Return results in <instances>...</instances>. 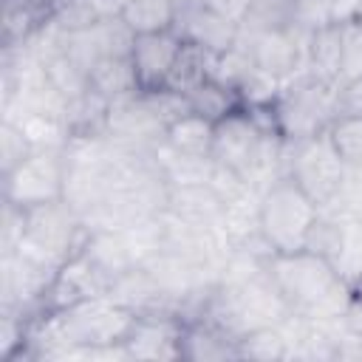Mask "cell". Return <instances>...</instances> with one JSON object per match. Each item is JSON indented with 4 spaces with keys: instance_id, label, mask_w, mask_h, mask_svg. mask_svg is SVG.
I'll return each mask as SVG.
<instances>
[{
    "instance_id": "cell-1",
    "label": "cell",
    "mask_w": 362,
    "mask_h": 362,
    "mask_svg": "<svg viewBox=\"0 0 362 362\" xmlns=\"http://www.w3.org/2000/svg\"><path fill=\"white\" fill-rule=\"evenodd\" d=\"M269 277L291 314L314 322L342 320L354 303L351 286L317 252L300 249L269 257Z\"/></svg>"
},
{
    "instance_id": "cell-2",
    "label": "cell",
    "mask_w": 362,
    "mask_h": 362,
    "mask_svg": "<svg viewBox=\"0 0 362 362\" xmlns=\"http://www.w3.org/2000/svg\"><path fill=\"white\" fill-rule=\"evenodd\" d=\"M272 116L277 136L291 144L325 133L339 116V85L300 74L283 82V90L272 105Z\"/></svg>"
},
{
    "instance_id": "cell-3",
    "label": "cell",
    "mask_w": 362,
    "mask_h": 362,
    "mask_svg": "<svg viewBox=\"0 0 362 362\" xmlns=\"http://www.w3.org/2000/svg\"><path fill=\"white\" fill-rule=\"evenodd\" d=\"M320 218V206L300 189L291 175L272 181L260 195V235L274 255L305 249L308 232Z\"/></svg>"
},
{
    "instance_id": "cell-4",
    "label": "cell",
    "mask_w": 362,
    "mask_h": 362,
    "mask_svg": "<svg viewBox=\"0 0 362 362\" xmlns=\"http://www.w3.org/2000/svg\"><path fill=\"white\" fill-rule=\"evenodd\" d=\"M85 223L79 218V212L65 201H51V204H40L25 209V229H23V240L17 246V252L59 269L85 240Z\"/></svg>"
},
{
    "instance_id": "cell-5",
    "label": "cell",
    "mask_w": 362,
    "mask_h": 362,
    "mask_svg": "<svg viewBox=\"0 0 362 362\" xmlns=\"http://www.w3.org/2000/svg\"><path fill=\"white\" fill-rule=\"evenodd\" d=\"M348 170L351 167L342 161L328 130L294 144L288 141V175L320 209L339 198L348 181Z\"/></svg>"
},
{
    "instance_id": "cell-6",
    "label": "cell",
    "mask_w": 362,
    "mask_h": 362,
    "mask_svg": "<svg viewBox=\"0 0 362 362\" xmlns=\"http://www.w3.org/2000/svg\"><path fill=\"white\" fill-rule=\"evenodd\" d=\"M65 150H34L3 178V204L31 209L65 195Z\"/></svg>"
},
{
    "instance_id": "cell-7",
    "label": "cell",
    "mask_w": 362,
    "mask_h": 362,
    "mask_svg": "<svg viewBox=\"0 0 362 362\" xmlns=\"http://www.w3.org/2000/svg\"><path fill=\"white\" fill-rule=\"evenodd\" d=\"M308 31L300 28H272V31H240L238 45L246 48L252 62L277 76L280 82H288L300 74H305V51H308Z\"/></svg>"
},
{
    "instance_id": "cell-8",
    "label": "cell",
    "mask_w": 362,
    "mask_h": 362,
    "mask_svg": "<svg viewBox=\"0 0 362 362\" xmlns=\"http://www.w3.org/2000/svg\"><path fill=\"white\" fill-rule=\"evenodd\" d=\"M107 139H113L122 147L130 150H153L158 141H164L167 119L158 110V102L153 93H133L119 102H110L107 110Z\"/></svg>"
},
{
    "instance_id": "cell-9",
    "label": "cell",
    "mask_w": 362,
    "mask_h": 362,
    "mask_svg": "<svg viewBox=\"0 0 362 362\" xmlns=\"http://www.w3.org/2000/svg\"><path fill=\"white\" fill-rule=\"evenodd\" d=\"M110 288V277L105 272H99V266L82 252L76 249L51 277L40 305L34 314H51V311H65L76 303H85V300H93V297H102L107 294ZM31 314V317H34Z\"/></svg>"
},
{
    "instance_id": "cell-10",
    "label": "cell",
    "mask_w": 362,
    "mask_h": 362,
    "mask_svg": "<svg viewBox=\"0 0 362 362\" xmlns=\"http://www.w3.org/2000/svg\"><path fill=\"white\" fill-rule=\"evenodd\" d=\"M181 334H184V317L170 311L156 314H136L124 348L133 362H170L181 359Z\"/></svg>"
},
{
    "instance_id": "cell-11",
    "label": "cell",
    "mask_w": 362,
    "mask_h": 362,
    "mask_svg": "<svg viewBox=\"0 0 362 362\" xmlns=\"http://www.w3.org/2000/svg\"><path fill=\"white\" fill-rule=\"evenodd\" d=\"M175 31L181 34L184 42H189L212 57L226 54L240 40V23L212 11L206 6H198L192 0H178Z\"/></svg>"
},
{
    "instance_id": "cell-12",
    "label": "cell",
    "mask_w": 362,
    "mask_h": 362,
    "mask_svg": "<svg viewBox=\"0 0 362 362\" xmlns=\"http://www.w3.org/2000/svg\"><path fill=\"white\" fill-rule=\"evenodd\" d=\"M184 48V40L175 28L156 31V34H139L130 51V62L136 71V82L141 93H158L164 90L170 71Z\"/></svg>"
},
{
    "instance_id": "cell-13",
    "label": "cell",
    "mask_w": 362,
    "mask_h": 362,
    "mask_svg": "<svg viewBox=\"0 0 362 362\" xmlns=\"http://www.w3.org/2000/svg\"><path fill=\"white\" fill-rule=\"evenodd\" d=\"M107 297L119 305H124L127 311L133 314H156V311H170V314H178L175 303L167 297V291L161 288V283L153 277V272L144 266V263H136L130 266L127 272H122L110 288H107ZM181 317V314H178Z\"/></svg>"
},
{
    "instance_id": "cell-14",
    "label": "cell",
    "mask_w": 362,
    "mask_h": 362,
    "mask_svg": "<svg viewBox=\"0 0 362 362\" xmlns=\"http://www.w3.org/2000/svg\"><path fill=\"white\" fill-rule=\"evenodd\" d=\"M223 206L226 204L209 184L170 187V195H167V212L195 226H221Z\"/></svg>"
},
{
    "instance_id": "cell-15",
    "label": "cell",
    "mask_w": 362,
    "mask_h": 362,
    "mask_svg": "<svg viewBox=\"0 0 362 362\" xmlns=\"http://www.w3.org/2000/svg\"><path fill=\"white\" fill-rule=\"evenodd\" d=\"M181 359L189 362H226L238 359L235 339L221 334L204 320H187L181 334Z\"/></svg>"
},
{
    "instance_id": "cell-16",
    "label": "cell",
    "mask_w": 362,
    "mask_h": 362,
    "mask_svg": "<svg viewBox=\"0 0 362 362\" xmlns=\"http://www.w3.org/2000/svg\"><path fill=\"white\" fill-rule=\"evenodd\" d=\"M79 249L99 266V272H105L110 277V283L122 272H127L130 266H136L133 252H130L122 229H88Z\"/></svg>"
},
{
    "instance_id": "cell-17",
    "label": "cell",
    "mask_w": 362,
    "mask_h": 362,
    "mask_svg": "<svg viewBox=\"0 0 362 362\" xmlns=\"http://www.w3.org/2000/svg\"><path fill=\"white\" fill-rule=\"evenodd\" d=\"M339 65H342V42H339V25L328 23L308 37L305 51V74L314 79L339 85Z\"/></svg>"
},
{
    "instance_id": "cell-18",
    "label": "cell",
    "mask_w": 362,
    "mask_h": 362,
    "mask_svg": "<svg viewBox=\"0 0 362 362\" xmlns=\"http://www.w3.org/2000/svg\"><path fill=\"white\" fill-rule=\"evenodd\" d=\"M212 139H215V122L192 110L173 119L164 133V144H170L184 156H201V158H212Z\"/></svg>"
},
{
    "instance_id": "cell-19",
    "label": "cell",
    "mask_w": 362,
    "mask_h": 362,
    "mask_svg": "<svg viewBox=\"0 0 362 362\" xmlns=\"http://www.w3.org/2000/svg\"><path fill=\"white\" fill-rule=\"evenodd\" d=\"M116 14L127 23V28L136 37L170 31V28H175L178 0H122Z\"/></svg>"
},
{
    "instance_id": "cell-20",
    "label": "cell",
    "mask_w": 362,
    "mask_h": 362,
    "mask_svg": "<svg viewBox=\"0 0 362 362\" xmlns=\"http://www.w3.org/2000/svg\"><path fill=\"white\" fill-rule=\"evenodd\" d=\"M90 88L105 96L107 102H119L124 96L139 93V82H136V71L130 57H105L99 59L90 71H88Z\"/></svg>"
},
{
    "instance_id": "cell-21",
    "label": "cell",
    "mask_w": 362,
    "mask_h": 362,
    "mask_svg": "<svg viewBox=\"0 0 362 362\" xmlns=\"http://www.w3.org/2000/svg\"><path fill=\"white\" fill-rule=\"evenodd\" d=\"M107 110H110V102L105 96H99L93 88H88L82 96L71 99L65 105V124L71 130V139L105 136V130H107Z\"/></svg>"
},
{
    "instance_id": "cell-22",
    "label": "cell",
    "mask_w": 362,
    "mask_h": 362,
    "mask_svg": "<svg viewBox=\"0 0 362 362\" xmlns=\"http://www.w3.org/2000/svg\"><path fill=\"white\" fill-rule=\"evenodd\" d=\"M334 212H339V209H334ZM339 221H342L339 243H337V249H334L328 263L351 286L362 274V215L339 212Z\"/></svg>"
},
{
    "instance_id": "cell-23",
    "label": "cell",
    "mask_w": 362,
    "mask_h": 362,
    "mask_svg": "<svg viewBox=\"0 0 362 362\" xmlns=\"http://www.w3.org/2000/svg\"><path fill=\"white\" fill-rule=\"evenodd\" d=\"M187 105H189L192 113H198L209 122H221L223 116H229L232 110L240 107L238 93L232 88L215 82V79H204L198 88H192L187 93Z\"/></svg>"
},
{
    "instance_id": "cell-24",
    "label": "cell",
    "mask_w": 362,
    "mask_h": 362,
    "mask_svg": "<svg viewBox=\"0 0 362 362\" xmlns=\"http://www.w3.org/2000/svg\"><path fill=\"white\" fill-rule=\"evenodd\" d=\"M209 62H212V54L184 42L173 71H170V79L164 85V90H173V93H181L187 96L192 88H198L204 79H209Z\"/></svg>"
},
{
    "instance_id": "cell-25",
    "label": "cell",
    "mask_w": 362,
    "mask_h": 362,
    "mask_svg": "<svg viewBox=\"0 0 362 362\" xmlns=\"http://www.w3.org/2000/svg\"><path fill=\"white\" fill-rule=\"evenodd\" d=\"M23 127V133L28 136V141L34 144V150H65L71 141V130L65 124L62 116H51V113H23L17 119H11Z\"/></svg>"
},
{
    "instance_id": "cell-26",
    "label": "cell",
    "mask_w": 362,
    "mask_h": 362,
    "mask_svg": "<svg viewBox=\"0 0 362 362\" xmlns=\"http://www.w3.org/2000/svg\"><path fill=\"white\" fill-rule=\"evenodd\" d=\"M238 359H255V362H280L288 359V342L277 325H263L249 334H243L238 342Z\"/></svg>"
},
{
    "instance_id": "cell-27",
    "label": "cell",
    "mask_w": 362,
    "mask_h": 362,
    "mask_svg": "<svg viewBox=\"0 0 362 362\" xmlns=\"http://www.w3.org/2000/svg\"><path fill=\"white\" fill-rule=\"evenodd\" d=\"M280 90H283V82H280L277 76L260 71L255 62H252V68L243 74V79H240L238 88H235L238 102H240V107H246V110L272 107V105L277 102Z\"/></svg>"
},
{
    "instance_id": "cell-28",
    "label": "cell",
    "mask_w": 362,
    "mask_h": 362,
    "mask_svg": "<svg viewBox=\"0 0 362 362\" xmlns=\"http://www.w3.org/2000/svg\"><path fill=\"white\" fill-rule=\"evenodd\" d=\"M294 25V0H252L240 31H272Z\"/></svg>"
},
{
    "instance_id": "cell-29",
    "label": "cell",
    "mask_w": 362,
    "mask_h": 362,
    "mask_svg": "<svg viewBox=\"0 0 362 362\" xmlns=\"http://www.w3.org/2000/svg\"><path fill=\"white\" fill-rule=\"evenodd\" d=\"M45 74H48V82L59 90V96H62L65 102L82 96V93L90 88L88 71H85L79 62H74L65 51L57 54V57H51V59L45 62Z\"/></svg>"
},
{
    "instance_id": "cell-30",
    "label": "cell",
    "mask_w": 362,
    "mask_h": 362,
    "mask_svg": "<svg viewBox=\"0 0 362 362\" xmlns=\"http://www.w3.org/2000/svg\"><path fill=\"white\" fill-rule=\"evenodd\" d=\"M331 139L334 147L339 150L342 161L354 170H362V119L356 116H337V122L331 124Z\"/></svg>"
},
{
    "instance_id": "cell-31",
    "label": "cell",
    "mask_w": 362,
    "mask_h": 362,
    "mask_svg": "<svg viewBox=\"0 0 362 362\" xmlns=\"http://www.w3.org/2000/svg\"><path fill=\"white\" fill-rule=\"evenodd\" d=\"M34 153V144L23 133V127L11 119H3L0 124V175L11 173L17 164H23Z\"/></svg>"
},
{
    "instance_id": "cell-32",
    "label": "cell",
    "mask_w": 362,
    "mask_h": 362,
    "mask_svg": "<svg viewBox=\"0 0 362 362\" xmlns=\"http://www.w3.org/2000/svg\"><path fill=\"white\" fill-rule=\"evenodd\" d=\"M342 42V65H339V88L362 76V23H342L339 25Z\"/></svg>"
},
{
    "instance_id": "cell-33",
    "label": "cell",
    "mask_w": 362,
    "mask_h": 362,
    "mask_svg": "<svg viewBox=\"0 0 362 362\" xmlns=\"http://www.w3.org/2000/svg\"><path fill=\"white\" fill-rule=\"evenodd\" d=\"M328 23V0H294V28L311 34Z\"/></svg>"
},
{
    "instance_id": "cell-34",
    "label": "cell",
    "mask_w": 362,
    "mask_h": 362,
    "mask_svg": "<svg viewBox=\"0 0 362 362\" xmlns=\"http://www.w3.org/2000/svg\"><path fill=\"white\" fill-rule=\"evenodd\" d=\"M339 116L362 119V76L339 88Z\"/></svg>"
},
{
    "instance_id": "cell-35",
    "label": "cell",
    "mask_w": 362,
    "mask_h": 362,
    "mask_svg": "<svg viewBox=\"0 0 362 362\" xmlns=\"http://www.w3.org/2000/svg\"><path fill=\"white\" fill-rule=\"evenodd\" d=\"M328 17L334 25L354 23L362 17V0H328Z\"/></svg>"
},
{
    "instance_id": "cell-36",
    "label": "cell",
    "mask_w": 362,
    "mask_h": 362,
    "mask_svg": "<svg viewBox=\"0 0 362 362\" xmlns=\"http://www.w3.org/2000/svg\"><path fill=\"white\" fill-rule=\"evenodd\" d=\"M351 294H354V303H359V305H362V274L351 283Z\"/></svg>"
},
{
    "instance_id": "cell-37",
    "label": "cell",
    "mask_w": 362,
    "mask_h": 362,
    "mask_svg": "<svg viewBox=\"0 0 362 362\" xmlns=\"http://www.w3.org/2000/svg\"><path fill=\"white\" fill-rule=\"evenodd\" d=\"M116 3H119V6H122V0H116ZM102 6H105V8H107V11H110V14H113V8H110V3H107V0H102Z\"/></svg>"
},
{
    "instance_id": "cell-38",
    "label": "cell",
    "mask_w": 362,
    "mask_h": 362,
    "mask_svg": "<svg viewBox=\"0 0 362 362\" xmlns=\"http://www.w3.org/2000/svg\"><path fill=\"white\" fill-rule=\"evenodd\" d=\"M359 23H362V17H359Z\"/></svg>"
}]
</instances>
